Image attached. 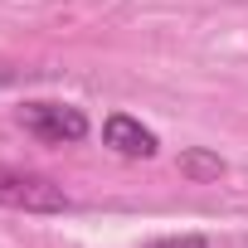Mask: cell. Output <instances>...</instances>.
<instances>
[{
    "label": "cell",
    "instance_id": "2",
    "mask_svg": "<svg viewBox=\"0 0 248 248\" xmlns=\"http://www.w3.org/2000/svg\"><path fill=\"white\" fill-rule=\"evenodd\" d=\"M15 122L44 146H73V141L88 137V117L68 102H25L15 112Z\"/></svg>",
    "mask_w": 248,
    "mask_h": 248
},
{
    "label": "cell",
    "instance_id": "3",
    "mask_svg": "<svg viewBox=\"0 0 248 248\" xmlns=\"http://www.w3.org/2000/svg\"><path fill=\"white\" fill-rule=\"evenodd\" d=\"M102 141H107L117 156H132V161H146V156H156V151H161L156 132H151V127H141V122H137V117H127V112H112V117L102 122Z\"/></svg>",
    "mask_w": 248,
    "mask_h": 248
},
{
    "label": "cell",
    "instance_id": "4",
    "mask_svg": "<svg viewBox=\"0 0 248 248\" xmlns=\"http://www.w3.org/2000/svg\"><path fill=\"white\" fill-rule=\"evenodd\" d=\"M180 175L195 180V185H204V180H219L224 175V161L214 151H204V146H190V151H180Z\"/></svg>",
    "mask_w": 248,
    "mask_h": 248
},
{
    "label": "cell",
    "instance_id": "6",
    "mask_svg": "<svg viewBox=\"0 0 248 248\" xmlns=\"http://www.w3.org/2000/svg\"><path fill=\"white\" fill-rule=\"evenodd\" d=\"M0 83H10V68H0Z\"/></svg>",
    "mask_w": 248,
    "mask_h": 248
},
{
    "label": "cell",
    "instance_id": "1",
    "mask_svg": "<svg viewBox=\"0 0 248 248\" xmlns=\"http://www.w3.org/2000/svg\"><path fill=\"white\" fill-rule=\"evenodd\" d=\"M0 209H25V214H63L73 209L68 190L54 185L49 175L20 170V166H0Z\"/></svg>",
    "mask_w": 248,
    "mask_h": 248
},
{
    "label": "cell",
    "instance_id": "5",
    "mask_svg": "<svg viewBox=\"0 0 248 248\" xmlns=\"http://www.w3.org/2000/svg\"><path fill=\"white\" fill-rule=\"evenodd\" d=\"M146 248H209L200 233H175V238H156V243H146Z\"/></svg>",
    "mask_w": 248,
    "mask_h": 248
}]
</instances>
